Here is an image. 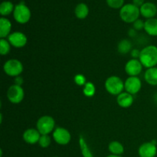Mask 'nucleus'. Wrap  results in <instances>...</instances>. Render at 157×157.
Wrapping results in <instances>:
<instances>
[{"label": "nucleus", "instance_id": "nucleus-1", "mask_svg": "<svg viewBox=\"0 0 157 157\" xmlns=\"http://www.w3.org/2000/svg\"><path fill=\"white\" fill-rule=\"evenodd\" d=\"M139 60L143 66L147 68L156 67L157 65V46L150 44L144 48L140 51Z\"/></svg>", "mask_w": 157, "mask_h": 157}, {"label": "nucleus", "instance_id": "nucleus-2", "mask_svg": "<svg viewBox=\"0 0 157 157\" xmlns=\"http://www.w3.org/2000/svg\"><path fill=\"white\" fill-rule=\"evenodd\" d=\"M140 15V8L133 4H127L123 6L120 11L121 19L127 23H133L138 19Z\"/></svg>", "mask_w": 157, "mask_h": 157}, {"label": "nucleus", "instance_id": "nucleus-3", "mask_svg": "<svg viewBox=\"0 0 157 157\" xmlns=\"http://www.w3.org/2000/svg\"><path fill=\"white\" fill-rule=\"evenodd\" d=\"M105 89L109 94L112 95H118L124 92V82L121 78L117 76H110L106 80Z\"/></svg>", "mask_w": 157, "mask_h": 157}, {"label": "nucleus", "instance_id": "nucleus-4", "mask_svg": "<svg viewBox=\"0 0 157 157\" xmlns=\"http://www.w3.org/2000/svg\"><path fill=\"white\" fill-rule=\"evenodd\" d=\"M55 121L52 117L45 115L38 120L36 124V129L39 131L41 135H48L55 130Z\"/></svg>", "mask_w": 157, "mask_h": 157}, {"label": "nucleus", "instance_id": "nucleus-5", "mask_svg": "<svg viewBox=\"0 0 157 157\" xmlns=\"http://www.w3.org/2000/svg\"><path fill=\"white\" fill-rule=\"evenodd\" d=\"M3 70L10 77L20 76L23 71V64L18 59H9L3 65Z\"/></svg>", "mask_w": 157, "mask_h": 157}, {"label": "nucleus", "instance_id": "nucleus-6", "mask_svg": "<svg viewBox=\"0 0 157 157\" xmlns=\"http://www.w3.org/2000/svg\"><path fill=\"white\" fill-rule=\"evenodd\" d=\"M15 21L19 24H25L31 18V11L23 2L16 5L13 12Z\"/></svg>", "mask_w": 157, "mask_h": 157}, {"label": "nucleus", "instance_id": "nucleus-7", "mask_svg": "<svg viewBox=\"0 0 157 157\" xmlns=\"http://www.w3.org/2000/svg\"><path fill=\"white\" fill-rule=\"evenodd\" d=\"M7 98L12 104H18L23 101L25 97L24 89L21 86L13 85L10 86L7 90Z\"/></svg>", "mask_w": 157, "mask_h": 157}, {"label": "nucleus", "instance_id": "nucleus-8", "mask_svg": "<svg viewBox=\"0 0 157 157\" xmlns=\"http://www.w3.org/2000/svg\"><path fill=\"white\" fill-rule=\"evenodd\" d=\"M53 139L59 145H67L70 143L71 136L67 129L64 127H57L53 131Z\"/></svg>", "mask_w": 157, "mask_h": 157}, {"label": "nucleus", "instance_id": "nucleus-9", "mask_svg": "<svg viewBox=\"0 0 157 157\" xmlns=\"http://www.w3.org/2000/svg\"><path fill=\"white\" fill-rule=\"evenodd\" d=\"M142 87V82L138 77H129L124 82V89L130 94H136Z\"/></svg>", "mask_w": 157, "mask_h": 157}, {"label": "nucleus", "instance_id": "nucleus-10", "mask_svg": "<svg viewBox=\"0 0 157 157\" xmlns=\"http://www.w3.org/2000/svg\"><path fill=\"white\" fill-rule=\"evenodd\" d=\"M156 153V142L155 140L144 143L140 146L138 150V154L140 157H155Z\"/></svg>", "mask_w": 157, "mask_h": 157}, {"label": "nucleus", "instance_id": "nucleus-11", "mask_svg": "<svg viewBox=\"0 0 157 157\" xmlns=\"http://www.w3.org/2000/svg\"><path fill=\"white\" fill-rule=\"evenodd\" d=\"M143 64L139 59L132 58L125 64V71L130 77H137L143 71Z\"/></svg>", "mask_w": 157, "mask_h": 157}, {"label": "nucleus", "instance_id": "nucleus-12", "mask_svg": "<svg viewBox=\"0 0 157 157\" xmlns=\"http://www.w3.org/2000/svg\"><path fill=\"white\" fill-rule=\"evenodd\" d=\"M8 41L13 47L20 48L26 45L28 38L24 33L20 32H14L11 33L8 37Z\"/></svg>", "mask_w": 157, "mask_h": 157}, {"label": "nucleus", "instance_id": "nucleus-13", "mask_svg": "<svg viewBox=\"0 0 157 157\" xmlns=\"http://www.w3.org/2000/svg\"><path fill=\"white\" fill-rule=\"evenodd\" d=\"M40 137H41V133H39L37 129L29 128L27 129L23 133L22 138L25 143L29 144H35L38 143Z\"/></svg>", "mask_w": 157, "mask_h": 157}, {"label": "nucleus", "instance_id": "nucleus-14", "mask_svg": "<svg viewBox=\"0 0 157 157\" xmlns=\"http://www.w3.org/2000/svg\"><path fill=\"white\" fill-rule=\"evenodd\" d=\"M140 14L144 18H154L157 14V7L155 4L152 2H145L140 8Z\"/></svg>", "mask_w": 157, "mask_h": 157}, {"label": "nucleus", "instance_id": "nucleus-15", "mask_svg": "<svg viewBox=\"0 0 157 157\" xmlns=\"http://www.w3.org/2000/svg\"><path fill=\"white\" fill-rule=\"evenodd\" d=\"M133 101H134V98L133 95L127 91L122 92L117 97V103L120 107L123 108L130 107L133 104Z\"/></svg>", "mask_w": 157, "mask_h": 157}, {"label": "nucleus", "instance_id": "nucleus-16", "mask_svg": "<svg viewBox=\"0 0 157 157\" xmlns=\"http://www.w3.org/2000/svg\"><path fill=\"white\" fill-rule=\"evenodd\" d=\"M12 23L8 18L2 17L0 18V38H6L10 35Z\"/></svg>", "mask_w": 157, "mask_h": 157}, {"label": "nucleus", "instance_id": "nucleus-17", "mask_svg": "<svg viewBox=\"0 0 157 157\" xmlns=\"http://www.w3.org/2000/svg\"><path fill=\"white\" fill-rule=\"evenodd\" d=\"M146 82L151 86H157V67H153L147 68L144 74Z\"/></svg>", "mask_w": 157, "mask_h": 157}, {"label": "nucleus", "instance_id": "nucleus-18", "mask_svg": "<svg viewBox=\"0 0 157 157\" xmlns=\"http://www.w3.org/2000/svg\"><path fill=\"white\" fill-rule=\"evenodd\" d=\"M144 30L150 36H157V18H148L144 24Z\"/></svg>", "mask_w": 157, "mask_h": 157}, {"label": "nucleus", "instance_id": "nucleus-19", "mask_svg": "<svg viewBox=\"0 0 157 157\" xmlns=\"http://www.w3.org/2000/svg\"><path fill=\"white\" fill-rule=\"evenodd\" d=\"M108 150L111 153V154L121 156L124 153V147L123 144L118 141H112L109 144Z\"/></svg>", "mask_w": 157, "mask_h": 157}, {"label": "nucleus", "instance_id": "nucleus-20", "mask_svg": "<svg viewBox=\"0 0 157 157\" xmlns=\"http://www.w3.org/2000/svg\"><path fill=\"white\" fill-rule=\"evenodd\" d=\"M79 146L83 157H94V155L92 153L91 150H90V147L87 145V141L85 140L83 136H79Z\"/></svg>", "mask_w": 157, "mask_h": 157}, {"label": "nucleus", "instance_id": "nucleus-21", "mask_svg": "<svg viewBox=\"0 0 157 157\" xmlns=\"http://www.w3.org/2000/svg\"><path fill=\"white\" fill-rule=\"evenodd\" d=\"M75 13L77 18L79 19H84L88 15L89 9L87 5L84 3H79L75 8Z\"/></svg>", "mask_w": 157, "mask_h": 157}, {"label": "nucleus", "instance_id": "nucleus-22", "mask_svg": "<svg viewBox=\"0 0 157 157\" xmlns=\"http://www.w3.org/2000/svg\"><path fill=\"white\" fill-rule=\"evenodd\" d=\"M14 9H15L14 5L11 2L5 1L0 5V14L2 16L10 15L12 12H14Z\"/></svg>", "mask_w": 157, "mask_h": 157}, {"label": "nucleus", "instance_id": "nucleus-23", "mask_svg": "<svg viewBox=\"0 0 157 157\" xmlns=\"http://www.w3.org/2000/svg\"><path fill=\"white\" fill-rule=\"evenodd\" d=\"M132 44L129 40L123 39L118 43L117 50L122 55H126L131 51Z\"/></svg>", "mask_w": 157, "mask_h": 157}, {"label": "nucleus", "instance_id": "nucleus-24", "mask_svg": "<svg viewBox=\"0 0 157 157\" xmlns=\"http://www.w3.org/2000/svg\"><path fill=\"white\" fill-rule=\"evenodd\" d=\"M96 92V87H95L94 84L92 82H87L84 86L83 88V93L87 98H91L95 94Z\"/></svg>", "mask_w": 157, "mask_h": 157}, {"label": "nucleus", "instance_id": "nucleus-25", "mask_svg": "<svg viewBox=\"0 0 157 157\" xmlns=\"http://www.w3.org/2000/svg\"><path fill=\"white\" fill-rule=\"evenodd\" d=\"M11 49V44L6 38L0 39V53L2 56L9 54Z\"/></svg>", "mask_w": 157, "mask_h": 157}, {"label": "nucleus", "instance_id": "nucleus-26", "mask_svg": "<svg viewBox=\"0 0 157 157\" xmlns=\"http://www.w3.org/2000/svg\"><path fill=\"white\" fill-rule=\"evenodd\" d=\"M38 144L42 148H47L51 144V137L49 135H41Z\"/></svg>", "mask_w": 157, "mask_h": 157}, {"label": "nucleus", "instance_id": "nucleus-27", "mask_svg": "<svg viewBox=\"0 0 157 157\" xmlns=\"http://www.w3.org/2000/svg\"><path fill=\"white\" fill-rule=\"evenodd\" d=\"M124 0H107V3L110 8L113 9H120L122 8Z\"/></svg>", "mask_w": 157, "mask_h": 157}, {"label": "nucleus", "instance_id": "nucleus-28", "mask_svg": "<svg viewBox=\"0 0 157 157\" xmlns=\"http://www.w3.org/2000/svg\"><path fill=\"white\" fill-rule=\"evenodd\" d=\"M74 80H75V84H78V85L79 86H84V84L87 83L85 76L81 75V74H78V75H75Z\"/></svg>", "mask_w": 157, "mask_h": 157}, {"label": "nucleus", "instance_id": "nucleus-29", "mask_svg": "<svg viewBox=\"0 0 157 157\" xmlns=\"http://www.w3.org/2000/svg\"><path fill=\"white\" fill-rule=\"evenodd\" d=\"M144 24H145V21L138 18L136 21L133 23V29H135L136 31H140L142 29H144Z\"/></svg>", "mask_w": 157, "mask_h": 157}, {"label": "nucleus", "instance_id": "nucleus-30", "mask_svg": "<svg viewBox=\"0 0 157 157\" xmlns=\"http://www.w3.org/2000/svg\"><path fill=\"white\" fill-rule=\"evenodd\" d=\"M130 55H131L132 58H134V59H139L140 55V51L138 50V49H133V50H131Z\"/></svg>", "mask_w": 157, "mask_h": 157}, {"label": "nucleus", "instance_id": "nucleus-31", "mask_svg": "<svg viewBox=\"0 0 157 157\" xmlns=\"http://www.w3.org/2000/svg\"><path fill=\"white\" fill-rule=\"evenodd\" d=\"M23 84V78L21 77L18 76V77H15V84L16 85H19L21 86V84Z\"/></svg>", "mask_w": 157, "mask_h": 157}, {"label": "nucleus", "instance_id": "nucleus-32", "mask_svg": "<svg viewBox=\"0 0 157 157\" xmlns=\"http://www.w3.org/2000/svg\"><path fill=\"white\" fill-rule=\"evenodd\" d=\"M133 4L137 7H141L144 4V0H133Z\"/></svg>", "mask_w": 157, "mask_h": 157}, {"label": "nucleus", "instance_id": "nucleus-33", "mask_svg": "<svg viewBox=\"0 0 157 157\" xmlns=\"http://www.w3.org/2000/svg\"><path fill=\"white\" fill-rule=\"evenodd\" d=\"M135 34H136V30L135 29H130V31H129V35H130L131 37H133L135 35Z\"/></svg>", "mask_w": 157, "mask_h": 157}, {"label": "nucleus", "instance_id": "nucleus-34", "mask_svg": "<svg viewBox=\"0 0 157 157\" xmlns=\"http://www.w3.org/2000/svg\"><path fill=\"white\" fill-rule=\"evenodd\" d=\"M107 157H122L121 156H117V155H113V154H111V155H109V156H107Z\"/></svg>", "mask_w": 157, "mask_h": 157}, {"label": "nucleus", "instance_id": "nucleus-35", "mask_svg": "<svg viewBox=\"0 0 157 157\" xmlns=\"http://www.w3.org/2000/svg\"><path fill=\"white\" fill-rule=\"evenodd\" d=\"M154 100H155V101L157 103V94H156L154 95Z\"/></svg>", "mask_w": 157, "mask_h": 157}, {"label": "nucleus", "instance_id": "nucleus-36", "mask_svg": "<svg viewBox=\"0 0 157 157\" xmlns=\"http://www.w3.org/2000/svg\"><path fill=\"white\" fill-rule=\"evenodd\" d=\"M54 157H57V156H54Z\"/></svg>", "mask_w": 157, "mask_h": 157}]
</instances>
